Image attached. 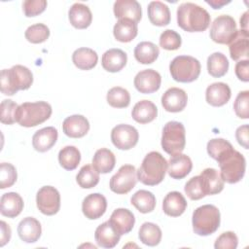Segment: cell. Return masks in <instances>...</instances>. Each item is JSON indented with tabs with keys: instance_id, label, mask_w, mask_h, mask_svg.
I'll return each instance as SVG.
<instances>
[{
	"instance_id": "29",
	"label": "cell",
	"mask_w": 249,
	"mask_h": 249,
	"mask_svg": "<svg viewBox=\"0 0 249 249\" xmlns=\"http://www.w3.org/2000/svg\"><path fill=\"white\" fill-rule=\"evenodd\" d=\"M229 50L231 59L239 60L242 58L248 59V48H249V34L245 30H237L236 35L229 44Z\"/></svg>"
},
{
	"instance_id": "17",
	"label": "cell",
	"mask_w": 249,
	"mask_h": 249,
	"mask_svg": "<svg viewBox=\"0 0 249 249\" xmlns=\"http://www.w3.org/2000/svg\"><path fill=\"white\" fill-rule=\"evenodd\" d=\"M109 222L115 231L123 235L131 231L134 227L135 218L130 210L126 208H117L111 214Z\"/></svg>"
},
{
	"instance_id": "18",
	"label": "cell",
	"mask_w": 249,
	"mask_h": 249,
	"mask_svg": "<svg viewBox=\"0 0 249 249\" xmlns=\"http://www.w3.org/2000/svg\"><path fill=\"white\" fill-rule=\"evenodd\" d=\"M62 129L65 135L71 138H81L89 130L88 119L82 115H72L67 117L62 124Z\"/></svg>"
},
{
	"instance_id": "19",
	"label": "cell",
	"mask_w": 249,
	"mask_h": 249,
	"mask_svg": "<svg viewBox=\"0 0 249 249\" xmlns=\"http://www.w3.org/2000/svg\"><path fill=\"white\" fill-rule=\"evenodd\" d=\"M193 168V162L189 156L176 154L170 157L167 162V173L173 179H183Z\"/></svg>"
},
{
	"instance_id": "25",
	"label": "cell",
	"mask_w": 249,
	"mask_h": 249,
	"mask_svg": "<svg viewBox=\"0 0 249 249\" xmlns=\"http://www.w3.org/2000/svg\"><path fill=\"white\" fill-rule=\"evenodd\" d=\"M23 209V200L21 196L15 192L3 194L0 199V212L8 218H15L20 214Z\"/></svg>"
},
{
	"instance_id": "47",
	"label": "cell",
	"mask_w": 249,
	"mask_h": 249,
	"mask_svg": "<svg viewBox=\"0 0 249 249\" xmlns=\"http://www.w3.org/2000/svg\"><path fill=\"white\" fill-rule=\"evenodd\" d=\"M185 193L192 200H198L205 196V194L202 189L200 176H194L192 177L185 185Z\"/></svg>"
},
{
	"instance_id": "31",
	"label": "cell",
	"mask_w": 249,
	"mask_h": 249,
	"mask_svg": "<svg viewBox=\"0 0 249 249\" xmlns=\"http://www.w3.org/2000/svg\"><path fill=\"white\" fill-rule=\"evenodd\" d=\"M148 17L151 23L157 26H165L170 22L169 8L160 1H152L149 3Z\"/></svg>"
},
{
	"instance_id": "40",
	"label": "cell",
	"mask_w": 249,
	"mask_h": 249,
	"mask_svg": "<svg viewBox=\"0 0 249 249\" xmlns=\"http://www.w3.org/2000/svg\"><path fill=\"white\" fill-rule=\"evenodd\" d=\"M78 185L83 189H91L99 182V173L89 164L84 165L76 176Z\"/></svg>"
},
{
	"instance_id": "46",
	"label": "cell",
	"mask_w": 249,
	"mask_h": 249,
	"mask_svg": "<svg viewBox=\"0 0 249 249\" xmlns=\"http://www.w3.org/2000/svg\"><path fill=\"white\" fill-rule=\"evenodd\" d=\"M17 169L9 162H2L0 164V188L6 189L12 187L17 181Z\"/></svg>"
},
{
	"instance_id": "11",
	"label": "cell",
	"mask_w": 249,
	"mask_h": 249,
	"mask_svg": "<svg viewBox=\"0 0 249 249\" xmlns=\"http://www.w3.org/2000/svg\"><path fill=\"white\" fill-rule=\"evenodd\" d=\"M36 203L43 214L54 215L60 208V195L54 187L44 186L37 192Z\"/></svg>"
},
{
	"instance_id": "16",
	"label": "cell",
	"mask_w": 249,
	"mask_h": 249,
	"mask_svg": "<svg viewBox=\"0 0 249 249\" xmlns=\"http://www.w3.org/2000/svg\"><path fill=\"white\" fill-rule=\"evenodd\" d=\"M113 10L115 17L119 19L126 18L138 23L142 18L141 6L136 0H117Z\"/></svg>"
},
{
	"instance_id": "2",
	"label": "cell",
	"mask_w": 249,
	"mask_h": 249,
	"mask_svg": "<svg viewBox=\"0 0 249 249\" xmlns=\"http://www.w3.org/2000/svg\"><path fill=\"white\" fill-rule=\"evenodd\" d=\"M167 171V161L164 157L157 152L148 153L142 160L137 173V179L147 186H156L160 184Z\"/></svg>"
},
{
	"instance_id": "9",
	"label": "cell",
	"mask_w": 249,
	"mask_h": 249,
	"mask_svg": "<svg viewBox=\"0 0 249 249\" xmlns=\"http://www.w3.org/2000/svg\"><path fill=\"white\" fill-rule=\"evenodd\" d=\"M237 32L236 22L231 16L221 15L211 24L209 35L212 41L218 44L229 45Z\"/></svg>"
},
{
	"instance_id": "37",
	"label": "cell",
	"mask_w": 249,
	"mask_h": 249,
	"mask_svg": "<svg viewBox=\"0 0 249 249\" xmlns=\"http://www.w3.org/2000/svg\"><path fill=\"white\" fill-rule=\"evenodd\" d=\"M130 202L141 213H150L156 207L155 196L146 190H139L132 195Z\"/></svg>"
},
{
	"instance_id": "45",
	"label": "cell",
	"mask_w": 249,
	"mask_h": 249,
	"mask_svg": "<svg viewBox=\"0 0 249 249\" xmlns=\"http://www.w3.org/2000/svg\"><path fill=\"white\" fill-rule=\"evenodd\" d=\"M182 39L179 33L172 29L164 30L160 36V46L167 51H175L181 47Z\"/></svg>"
},
{
	"instance_id": "13",
	"label": "cell",
	"mask_w": 249,
	"mask_h": 249,
	"mask_svg": "<svg viewBox=\"0 0 249 249\" xmlns=\"http://www.w3.org/2000/svg\"><path fill=\"white\" fill-rule=\"evenodd\" d=\"M133 83L139 92L146 94L153 93L160 89L161 77L154 69H145L136 74Z\"/></svg>"
},
{
	"instance_id": "53",
	"label": "cell",
	"mask_w": 249,
	"mask_h": 249,
	"mask_svg": "<svg viewBox=\"0 0 249 249\" xmlns=\"http://www.w3.org/2000/svg\"><path fill=\"white\" fill-rule=\"evenodd\" d=\"M0 246L3 247L6 243L10 241L12 233L10 226L4 221L0 222Z\"/></svg>"
},
{
	"instance_id": "15",
	"label": "cell",
	"mask_w": 249,
	"mask_h": 249,
	"mask_svg": "<svg viewBox=\"0 0 249 249\" xmlns=\"http://www.w3.org/2000/svg\"><path fill=\"white\" fill-rule=\"evenodd\" d=\"M188 102L186 91L179 88L168 89L161 96V105L167 112L177 113L184 110Z\"/></svg>"
},
{
	"instance_id": "39",
	"label": "cell",
	"mask_w": 249,
	"mask_h": 249,
	"mask_svg": "<svg viewBox=\"0 0 249 249\" xmlns=\"http://www.w3.org/2000/svg\"><path fill=\"white\" fill-rule=\"evenodd\" d=\"M81 160V153L75 146H65L58 153V161L66 170L77 168Z\"/></svg>"
},
{
	"instance_id": "7",
	"label": "cell",
	"mask_w": 249,
	"mask_h": 249,
	"mask_svg": "<svg viewBox=\"0 0 249 249\" xmlns=\"http://www.w3.org/2000/svg\"><path fill=\"white\" fill-rule=\"evenodd\" d=\"M200 62L191 55H178L169 64L170 74L176 82L191 83L200 74Z\"/></svg>"
},
{
	"instance_id": "8",
	"label": "cell",
	"mask_w": 249,
	"mask_h": 249,
	"mask_svg": "<svg viewBox=\"0 0 249 249\" xmlns=\"http://www.w3.org/2000/svg\"><path fill=\"white\" fill-rule=\"evenodd\" d=\"M186 145V131L182 123L171 121L165 124L161 134V147L170 156L183 152Z\"/></svg>"
},
{
	"instance_id": "21",
	"label": "cell",
	"mask_w": 249,
	"mask_h": 249,
	"mask_svg": "<svg viewBox=\"0 0 249 249\" xmlns=\"http://www.w3.org/2000/svg\"><path fill=\"white\" fill-rule=\"evenodd\" d=\"M200 180L205 196H212L221 193L224 189L225 182L220 172L215 168H205L200 173Z\"/></svg>"
},
{
	"instance_id": "51",
	"label": "cell",
	"mask_w": 249,
	"mask_h": 249,
	"mask_svg": "<svg viewBox=\"0 0 249 249\" xmlns=\"http://www.w3.org/2000/svg\"><path fill=\"white\" fill-rule=\"evenodd\" d=\"M235 75L242 82L249 81V61L248 59H241L235 64Z\"/></svg>"
},
{
	"instance_id": "30",
	"label": "cell",
	"mask_w": 249,
	"mask_h": 249,
	"mask_svg": "<svg viewBox=\"0 0 249 249\" xmlns=\"http://www.w3.org/2000/svg\"><path fill=\"white\" fill-rule=\"evenodd\" d=\"M131 116L133 120L139 124H148L157 118L158 108L150 100H140L134 105Z\"/></svg>"
},
{
	"instance_id": "34",
	"label": "cell",
	"mask_w": 249,
	"mask_h": 249,
	"mask_svg": "<svg viewBox=\"0 0 249 249\" xmlns=\"http://www.w3.org/2000/svg\"><path fill=\"white\" fill-rule=\"evenodd\" d=\"M98 60L95 51L89 48H79L72 54V61L75 66L81 70L92 69Z\"/></svg>"
},
{
	"instance_id": "32",
	"label": "cell",
	"mask_w": 249,
	"mask_h": 249,
	"mask_svg": "<svg viewBox=\"0 0 249 249\" xmlns=\"http://www.w3.org/2000/svg\"><path fill=\"white\" fill-rule=\"evenodd\" d=\"M138 33L137 23L130 19H119L113 28V34L117 41L122 43H128L132 41Z\"/></svg>"
},
{
	"instance_id": "5",
	"label": "cell",
	"mask_w": 249,
	"mask_h": 249,
	"mask_svg": "<svg viewBox=\"0 0 249 249\" xmlns=\"http://www.w3.org/2000/svg\"><path fill=\"white\" fill-rule=\"evenodd\" d=\"M220 222V211L213 204L199 206L193 213V230L198 235L206 236L214 233L219 229Z\"/></svg>"
},
{
	"instance_id": "50",
	"label": "cell",
	"mask_w": 249,
	"mask_h": 249,
	"mask_svg": "<svg viewBox=\"0 0 249 249\" xmlns=\"http://www.w3.org/2000/svg\"><path fill=\"white\" fill-rule=\"evenodd\" d=\"M47 4L46 0H25L22 3V10L25 17H35L45 11Z\"/></svg>"
},
{
	"instance_id": "3",
	"label": "cell",
	"mask_w": 249,
	"mask_h": 249,
	"mask_svg": "<svg viewBox=\"0 0 249 249\" xmlns=\"http://www.w3.org/2000/svg\"><path fill=\"white\" fill-rule=\"evenodd\" d=\"M1 91L5 95H14L18 90L28 89L33 83L32 72L23 65H14L1 71Z\"/></svg>"
},
{
	"instance_id": "22",
	"label": "cell",
	"mask_w": 249,
	"mask_h": 249,
	"mask_svg": "<svg viewBox=\"0 0 249 249\" xmlns=\"http://www.w3.org/2000/svg\"><path fill=\"white\" fill-rule=\"evenodd\" d=\"M18 233L22 241L26 243H34L41 236V224L33 217L23 218L18 226Z\"/></svg>"
},
{
	"instance_id": "36",
	"label": "cell",
	"mask_w": 249,
	"mask_h": 249,
	"mask_svg": "<svg viewBox=\"0 0 249 249\" xmlns=\"http://www.w3.org/2000/svg\"><path fill=\"white\" fill-rule=\"evenodd\" d=\"M161 230L154 223H143L138 231V237L140 241L148 246H156L161 240Z\"/></svg>"
},
{
	"instance_id": "48",
	"label": "cell",
	"mask_w": 249,
	"mask_h": 249,
	"mask_svg": "<svg viewBox=\"0 0 249 249\" xmlns=\"http://www.w3.org/2000/svg\"><path fill=\"white\" fill-rule=\"evenodd\" d=\"M233 109L237 117L240 119H248L249 117V91H240L233 103Z\"/></svg>"
},
{
	"instance_id": "52",
	"label": "cell",
	"mask_w": 249,
	"mask_h": 249,
	"mask_svg": "<svg viewBox=\"0 0 249 249\" xmlns=\"http://www.w3.org/2000/svg\"><path fill=\"white\" fill-rule=\"evenodd\" d=\"M235 137L239 145L248 149V124H243L237 127L235 131Z\"/></svg>"
},
{
	"instance_id": "20",
	"label": "cell",
	"mask_w": 249,
	"mask_h": 249,
	"mask_svg": "<svg viewBox=\"0 0 249 249\" xmlns=\"http://www.w3.org/2000/svg\"><path fill=\"white\" fill-rule=\"evenodd\" d=\"M231 92L230 87L222 82L213 83L207 87L205 99L208 104L214 107H220L227 104L231 98Z\"/></svg>"
},
{
	"instance_id": "49",
	"label": "cell",
	"mask_w": 249,
	"mask_h": 249,
	"mask_svg": "<svg viewBox=\"0 0 249 249\" xmlns=\"http://www.w3.org/2000/svg\"><path fill=\"white\" fill-rule=\"evenodd\" d=\"M238 244V238L233 231H225L218 236L214 243L216 249H235Z\"/></svg>"
},
{
	"instance_id": "41",
	"label": "cell",
	"mask_w": 249,
	"mask_h": 249,
	"mask_svg": "<svg viewBox=\"0 0 249 249\" xmlns=\"http://www.w3.org/2000/svg\"><path fill=\"white\" fill-rule=\"evenodd\" d=\"M106 99L108 104L114 108H125L130 103V94L122 87H114L108 90Z\"/></svg>"
},
{
	"instance_id": "55",
	"label": "cell",
	"mask_w": 249,
	"mask_h": 249,
	"mask_svg": "<svg viewBox=\"0 0 249 249\" xmlns=\"http://www.w3.org/2000/svg\"><path fill=\"white\" fill-rule=\"evenodd\" d=\"M248 12H245L240 18V27L242 30L248 31Z\"/></svg>"
},
{
	"instance_id": "1",
	"label": "cell",
	"mask_w": 249,
	"mask_h": 249,
	"mask_svg": "<svg viewBox=\"0 0 249 249\" xmlns=\"http://www.w3.org/2000/svg\"><path fill=\"white\" fill-rule=\"evenodd\" d=\"M211 17L202 7L185 2L177 8V23L183 30L188 32H202L210 24Z\"/></svg>"
},
{
	"instance_id": "28",
	"label": "cell",
	"mask_w": 249,
	"mask_h": 249,
	"mask_svg": "<svg viewBox=\"0 0 249 249\" xmlns=\"http://www.w3.org/2000/svg\"><path fill=\"white\" fill-rule=\"evenodd\" d=\"M187 208V201L184 196L176 191L168 193L162 201L163 212L170 217L182 215Z\"/></svg>"
},
{
	"instance_id": "24",
	"label": "cell",
	"mask_w": 249,
	"mask_h": 249,
	"mask_svg": "<svg viewBox=\"0 0 249 249\" xmlns=\"http://www.w3.org/2000/svg\"><path fill=\"white\" fill-rule=\"evenodd\" d=\"M94 238L98 246L103 248H113L119 243L121 234L115 231L109 221H106L96 228Z\"/></svg>"
},
{
	"instance_id": "10",
	"label": "cell",
	"mask_w": 249,
	"mask_h": 249,
	"mask_svg": "<svg viewBox=\"0 0 249 249\" xmlns=\"http://www.w3.org/2000/svg\"><path fill=\"white\" fill-rule=\"evenodd\" d=\"M137 180L136 169L133 165H122L110 179V190L118 195H125L135 187Z\"/></svg>"
},
{
	"instance_id": "23",
	"label": "cell",
	"mask_w": 249,
	"mask_h": 249,
	"mask_svg": "<svg viewBox=\"0 0 249 249\" xmlns=\"http://www.w3.org/2000/svg\"><path fill=\"white\" fill-rule=\"evenodd\" d=\"M57 129L53 126H47L37 130L32 137L33 148L41 153L49 151L57 140Z\"/></svg>"
},
{
	"instance_id": "43",
	"label": "cell",
	"mask_w": 249,
	"mask_h": 249,
	"mask_svg": "<svg viewBox=\"0 0 249 249\" xmlns=\"http://www.w3.org/2000/svg\"><path fill=\"white\" fill-rule=\"evenodd\" d=\"M206 148L208 155L215 160H218L223 155L233 149L232 145L223 138H214L209 140Z\"/></svg>"
},
{
	"instance_id": "12",
	"label": "cell",
	"mask_w": 249,
	"mask_h": 249,
	"mask_svg": "<svg viewBox=\"0 0 249 249\" xmlns=\"http://www.w3.org/2000/svg\"><path fill=\"white\" fill-rule=\"evenodd\" d=\"M139 139L137 129L126 124H117L111 131V140L115 147L120 150H129L133 148Z\"/></svg>"
},
{
	"instance_id": "6",
	"label": "cell",
	"mask_w": 249,
	"mask_h": 249,
	"mask_svg": "<svg viewBox=\"0 0 249 249\" xmlns=\"http://www.w3.org/2000/svg\"><path fill=\"white\" fill-rule=\"evenodd\" d=\"M220 174L224 182L234 184L239 182L245 173L246 161L241 153L231 149L223 155L218 160Z\"/></svg>"
},
{
	"instance_id": "44",
	"label": "cell",
	"mask_w": 249,
	"mask_h": 249,
	"mask_svg": "<svg viewBox=\"0 0 249 249\" xmlns=\"http://www.w3.org/2000/svg\"><path fill=\"white\" fill-rule=\"evenodd\" d=\"M18 105L11 100V99H4L0 105V121L4 124H13L17 122V111Z\"/></svg>"
},
{
	"instance_id": "27",
	"label": "cell",
	"mask_w": 249,
	"mask_h": 249,
	"mask_svg": "<svg viewBox=\"0 0 249 249\" xmlns=\"http://www.w3.org/2000/svg\"><path fill=\"white\" fill-rule=\"evenodd\" d=\"M127 62L126 53L121 49H110L106 51L101 58L102 67L108 72L121 71Z\"/></svg>"
},
{
	"instance_id": "4",
	"label": "cell",
	"mask_w": 249,
	"mask_h": 249,
	"mask_svg": "<svg viewBox=\"0 0 249 249\" xmlns=\"http://www.w3.org/2000/svg\"><path fill=\"white\" fill-rule=\"evenodd\" d=\"M52 106L46 101L24 102L18 105L17 123L21 126L32 127L47 121L52 115Z\"/></svg>"
},
{
	"instance_id": "38",
	"label": "cell",
	"mask_w": 249,
	"mask_h": 249,
	"mask_svg": "<svg viewBox=\"0 0 249 249\" xmlns=\"http://www.w3.org/2000/svg\"><path fill=\"white\" fill-rule=\"evenodd\" d=\"M229 70V60L222 53L216 52L207 58V71L215 78L223 77Z\"/></svg>"
},
{
	"instance_id": "14",
	"label": "cell",
	"mask_w": 249,
	"mask_h": 249,
	"mask_svg": "<svg viewBox=\"0 0 249 249\" xmlns=\"http://www.w3.org/2000/svg\"><path fill=\"white\" fill-rule=\"evenodd\" d=\"M106 197L98 193L87 196L82 202V211L86 218L95 220L100 218L106 211Z\"/></svg>"
},
{
	"instance_id": "26",
	"label": "cell",
	"mask_w": 249,
	"mask_h": 249,
	"mask_svg": "<svg viewBox=\"0 0 249 249\" xmlns=\"http://www.w3.org/2000/svg\"><path fill=\"white\" fill-rule=\"evenodd\" d=\"M70 23L78 29L89 27L92 20V15L89 8L83 3H74L68 12Z\"/></svg>"
},
{
	"instance_id": "54",
	"label": "cell",
	"mask_w": 249,
	"mask_h": 249,
	"mask_svg": "<svg viewBox=\"0 0 249 249\" xmlns=\"http://www.w3.org/2000/svg\"><path fill=\"white\" fill-rule=\"evenodd\" d=\"M206 3L210 5L213 9H221L223 6L231 3V1L226 0H206Z\"/></svg>"
},
{
	"instance_id": "42",
	"label": "cell",
	"mask_w": 249,
	"mask_h": 249,
	"mask_svg": "<svg viewBox=\"0 0 249 249\" xmlns=\"http://www.w3.org/2000/svg\"><path fill=\"white\" fill-rule=\"evenodd\" d=\"M26 40L33 44H40L45 42L50 36V29L44 23H35L30 25L24 33Z\"/></svg>"
},
{
	"instance_id": "33",
	"label": "cell",
	"mask_w": 249,
	"mask_h": 249,
	"mask_svg": "<svg viewBox=\"0 0 249 249\" xmlns=\"http://www.w3.org/2000/svg\"><path fill=\"white\" fill-rule=\"evenodd\" d=\"M116 164V158L113 152L107 148L98 149L92 158V166L98 173H109Z\"/></svg>"
},
{
	"instance_id": "35",
	"label": "cell",
	"mask_w": 249,
	"mask_h": 249,
	"mask_svg": "<svg viewBox=\"0 0 249 249\" xmlns=\"http://www.w3.org/2000/svg\"><path fill=\"white\" fill-rule=\"evenodd\" d=\"M160 50L159 47L148 41H143L137 44L134 49L135 59L142 64H151L159 56Z\"/></svg>"
}]
</instances>
